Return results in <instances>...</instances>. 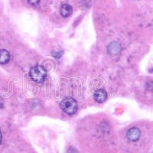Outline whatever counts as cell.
Listing matches in <instances>:
<instances>
[{
	"label": "cell",
	"mask_w": 153,
	"mask_h": 153,
	"mask_svg": "<svg viewBox=\"0 0 153 153\" xmlns=\"http://www.w3.org/2000/svg\"><path fill=\"white\" fill-rule=\"evenodd\" d=\"M30 76L36 83H42L47 76V71L43 67L38 65L30 70Z\"/></svg>",
	"instance_id": "cell-1"
},
{
	"label": "cell",
	"mask_w": 153,
	"mask_h": 153,
	"mask_svg": "<svg viewBox=\"0 0 153 153\" xmlns=\"http://www.w3.org/2000/svg\"><path fill=\"white\" fill-rule=\"evenodd\" d=\"M60 106L63 111L68 115L74 114L77 110V103L73 98H65L61 101Z\"/></svg>",
	"instance_id": "cell-2"
},
{
	"label": "cell",
	"mask_w": 153,
	"mask_h": 153,
	"mask_svg": "<svg viewBox=\"0 0 153 153\" xmlns=\"http://www.w3.org/2000/svg\"><path fill=\"white\" fill-rule=\"evenodd\" d=\"M141 136V131L136 127L131 128L126 132V137L131 142H136L140 138Z\"/></svg>",
	"instance_id": "cell-3"
},
{
	"label": "cell",
	"mask_w": 153,
	"mask_h": 153,
	"mask_svg": "<svg viewBox=\"0 0 153 153\" xmlns=\"http://www.w3.org/2000/svg\"><path fill=\"white\" fill-rule=\"evenodd\" d=\"M94 100L97 103H103L106 100V97H107V94H106L105 90H103V89H100V90H98V91H97L94 93Z\"/></svg>",
	"instance_id": "cell-4"
},
{
	"label": "cell",
	"mask_w": 153,
	"mask_h": 153,
	"mask_svg": "<svg viewBox=\"0 0 153 153\" xmlns=\"http://www.w3.org/2000/svg\"><path fill=\"white\" fill-rule=\"evenodd\" d=\"M121 46L117 42H113L108 46V52L111 55H117L120 52Z\"/></svg>",
	"instance_id": "cell-5"
},
{
	"label": "cell",
	"mask_w": 153,
	"mask_h": 153,
	"mask_svg": "<svg viewBox=\"0 0 153 153\" xmlns=\"http://www.w3.org/2000/svg\"><path fill=\"white\" fill-rule=\"evenodd\" d=\"M72 13V7L69 4H63L61 7V15L63 17H68Z\"/></svg>",
	"instance_id": "cell-6"
},
{
	"label": "cell",
	"mask_w": 153,
	"mask_h": 153,
	"mask_svg": "<svg viewBox=\"0 0 153 153\" xmlns=\"http://www.w3.org/2000/svg\"><path fill=\"white\" fill-rule=\"evenodd\" d=\"M10 59V54L6 50H0V64L5 65L7 64Z\"/></svg>",
	"instance_id": "cell-7"
},
{
	"label": "cell",
	"mask_w": 153,
	"mask_h": 153,
	"mask_svg": "<svg viewBox=\"0 0 153 153\" xmlns=\"http://www.w3.org/2000/svg\"><path fill=\"white\" fill-rule=\"evenodd\" d=\"M28 3L31 4V5H38V4L39 3L40 0H28Z\"/></svg>",
	"instance_id": "cell-8"
},
{
	"label": "cell",
	"mask_w": 153,
	"mask_h": 153,
	"mask_svg": "<svg viewBox=\"0 0 153 153\" xmlns=\"http://www.w3.org/2000/svg\"><path fill=\"white\" fill-rule=\"evenodd\" d=\"M63 54V51H61L60 53H56V52H52V55L54 56V57H56V58H59V57H61V56H62Z\"/></svg>",
	"instance_id": "cell-9"
},
{
	"label": "cell",
	"mask_w": 153,
	"mask_h": 153,
	"mask_svg": "<svg viewBox=\"0 0 153 153\" xmlns=\"http://www.w3.org/2000/svg\"><path fill=\"white\" fill-rule=\"evenodd\" d=\"M68 153H77L76 152V149L74 148H70L69 150L68 151Z\"/></svg>",
	"instance_id": "cell-10"
},
{
	"label": "cell",
	"mask_w": 153,
	"mask_h": 153,
	"mask_svg": "<svg viewBox=\"0 0 153 153\" xmlns=\"http://www.w3.org/2000/svg\"><path fill=\"white\" fill-rule=\"evenodd\" d=\"M1 142H2V133L0 132V143H1Z\"/></svg>",
	"instance_id": "cell-11"
}]
</instances>
